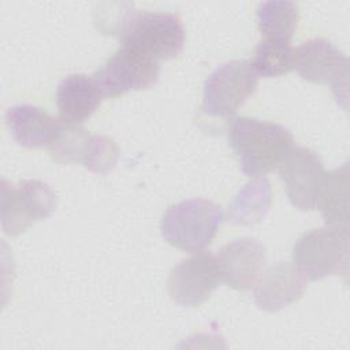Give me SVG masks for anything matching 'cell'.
Here are the masks:
<instances>
[{
    "instance_id": "6da1fadb",
    "label": "cell",
    "mask_w": 350,
    "mask_h": 350,
    "mask_svg": "<svg viewBox=\"0 0 350 350\" xmlns=\"http://www.w3.org/2000/svg\"><path fill=\"white\" fill-rule=\"evenodd\" d=\"M227 138L241 171L247 176L276 170L294 146L293 134L284 126L246 116L230 119Z\"/></svg>"
},
{
    "instance_id": "7a4b0ae2",
    "label": "cell",
    "mask_w": 350,
    "mask_h": 350,
    "mask_svg": "<svg viewBox=\"0 0 350 350\" xmlns=\"http://www.w3.org/2000/svg\"><path fill=\"white\" fill-rule=\"evenodd\" d=\"M122 45L131 46L153 59L168 60L180 55L185 27L178 15L127 8L120 11L112 31Z\"/></svg>"
},
{
    "instance_id": "3957f363",
    "label": "cell",
    "mask_w": 350,
    "mask_h": 350,
    "mask_svg": "<svg viewBox=\"0 0 350 350\" xmlns=\"http://www.w3.org/2000/svg\"><path fill=\"white\" fill-rule=\"evenodd\" d=\"M221 206L204 198L171 205L160 221L161 237L186 253L202 252L216 237L223 221Z\"/></svg>"
},
{
    "instance_id": "277c9868",
    "label": "cell",
    "mask_w": 350,
    "mask_h": 350,
    "mask_svg": "<svg viewBox=\"0 0 350 350\" xmlns=\"http://www.w3.org/2000/svg\"><path fill=\"white\" fill-rule=\"evenodd\" d=\"M294 265L306 280L349 272V227L325 226L301 235L293 247Z\"/></svg>"
},
{
    "instance_id": "5b68a950",
    "label": "cell",
    "mask_w": 350,
    "mask_h": 350,
    "mask_svg": "<svg viewBox=\"0 0 350 350\" xmlns=\"http://www.w3.org/2000/svg\"><path fill=\"white\" fill-rule=\"evenodd\" d=\"M57 197L51 186L37 179H23L18 185L1 179L0 219L1 228L16 237L38 220H44L56 209Z\"/></svg>"
},
{
    "instance_id": "8992f818",
    "label": "cell",
    "mask_w": 350,
    "mask_h": 350,
    "mask_svg": "<svg viewBox=\"0 0 350 350\" xmlns=\"http://www.w3.org/2000/svg\"><path fill=\"white\" fill-rule=\"evenodd\" d=\"M46 150L57 163H81L89 171L100 175L109 172L119 159V148L111 137L90 134L81 124L63 120Z\"/></svg>"
},
{
    "instance_id": "52a82bcc",
    "label": "cell",
    "mask_w": 350,
    "mask_h": 350,
    "mask_svg": "<svg viewBox=\"0 0 350 350\" xmlns=\"http://www.w3.org/2000/svg\"><path fill=\"white\" fill-rule=\"evenodd\" d=\"M258 75L246 60L219 66L204 83L201 109L209 116L228 118L256 92Z\"/></svg>"
},
{
    "instance_id": "ba28073f",
    "label": "cell",
    "mask_w": 350,
    "mask_h": 350,
    "mask_svg": "<svg viewBox=\"0 0 350 350\" xmlns=\"http://www.w3.org/2000/svg\"><path fill=\"white\" fill-rule=\"evenodd\" d=\"M294 68L313 83L331 85L336 103L347 108L349 59L331 41L312 38L294 49Z\"/></svg>"
},
{
    "instance_id": "9c48e42d",
    "label": "cell",
    "mask_w": 350,
    "mask_h": 350,
    "mask_svg": "<svg viewBox=\"0 0 350 350\" xmlns=\"http://www.w3.org/2000/svg\"><path fill=\"white\" fill-rule=\"evenodd\" d=\"M160 64L156 59L122 45L105 64L93 74L104 98L134 90H145L159 81Z\"/></svg>"
},
{
    "instance_id": "30bf717a",
    "label": "cell",
    "mask_w": 350,
    "mask_h": 350,
    "mask_svg": "<svg viewBox=\"0 0 350 350\" xmlns=\"http://www.w3.org/2000/svg\"><path fill=\"white\" fill-rule=\"evenodd\" d=\"M278 168L290 202L299 211L316 209L327 174L319 154L294 145Z\"/></svg>"
},
{
    "instance_id": "8fae6325",
    "label": "cell",
    "mask_w": 350,
    "mask_h": 350,
    "mask_svg": "<svg viewBox=\"0 0 350 350\" xmlns=\"http://www.w3.org/2000/svg\"><path fill=\"white\" fill-rule=\"evenodd\" d=\"M220 282L216 257L208 252H198L171 269L168 293L174 302L196 308L211 297Z\"/></svg>"
},
{
    "instance_id": "7c38bea8",
    "label": "cell",
    "mask_w": 350,
    "mask_h": 350,
    "mask_svg": "<svg viewBox=\"0 0 350 350\" xmlns=\"http://www.w3.org/2000/svg\"><path fill=\"white\" fill-rule=\"evenodd\" d=\"M265 261V247L257 239L249 237L224 245L216 256L221 282L239 291L254 286Z\"/></svg>"
},
{
    "instance_id": "4fadbf2b",
    "label": "cell",
    "mask_w": 350,
    "mask_h": 350,
    "mask_svg": "<svg viewBox=\"0 0 350 350\" xmlns=\"http://www.w3.org/2000/svg\"><path fill=\"white\" fill-rule=\"evenodd\" d=\"M254 302L265 312H278L298 301L306 288V278L291 262L271 265L254 283Z\"/></svg>"
},
{
    "instance_id": "5bb4252c",
    "label": "cell",
    "mask_w": 350,
    "mask_h": 350,
    "mask_svg": "<svg viewBox=\"0 0 350 350\" xmlns=\"http://www.w3.org/2000/svg\"><path fill=\"white\" fill-rule=\"evenodd\" d=\"M103 98L93 75H67L60 81L56 90L59 118L66 123L81 124L96 112Z\"/></svg>"
},
{
    "instance_id": "9a60e30c",
    "label": "cell",
    "mask_w": 350,
    "mask_h": 350,
    "mask_svg": "<svg viewBox=\"0 0 350 350\" xmlns=\"http://www.w3.org/2000/svg\"><path fill=\"white\" fill-rule=\"evenodd\" d=\"M5 122L16 144L30 149H46L62 123L60 118H53L44 109L30 104L8 108Z\"/></svg>"
},
{
    "instance_id": "2e32d148",
    "label": "cell",
    "mask_w": 350,
    "mask_h": 350,
    "mask_svg": "<svg viewBox=\"0 0 350 350\" xmlns=\"http://www.w3.org/2000/svg\"><path fill=\"white\" fill-rule=\"evenodd\" d=\"M272 191L268 179L256 176L249 180L228 205L227 220L232 224L252 226L260 223L269 212Z\"/></svg>"
},
{
    "instance_id": "e0dca14e",
    "label": "cell",
    "mask_w": 350,
    "mask_h": 350,
    "mask_svg": "<svg viewBox=\"0 0 350 350\" xmlns=\"http://www.w3.org/2000/svg\"><path fill=\"white\" fill-rule=\"evenodd\" d=\"M317 208L327 226L347 227L349 223V165L325 174Z\"/></svg>"
},
{
    "instance_id": "ac0fdd59",
    "label": "cell",
    "mask_w": 350,
    "mask_h": 350,
    "mask_svg": "<svg viewBox=\"0 0 350 350\" xmlns=\"http://www.w3.org/2000/svg\"><path fill=\"white\" fill-rule=\"evenodd\" d=\"M298 19V7L293 1H264L257 8V25L264 38L291 41Z\"/></svg>"
},
{
    "instance_id": "d6986e66",
    "label": "cell",
    "mask_w": 350,
    "mask_h": 350,
    "mask_svg": "<svg viewBox=\"0 0 350 350\" xmlns=\"http://www.w3.org/2000/svg\"><path fill=\"white\" fill-rule=\"evenodd\" d=\"M250 64L258 77L284 75L294 68V48L290 41L262 38L254 49Z\"/></svg>"
}]
</instances>
